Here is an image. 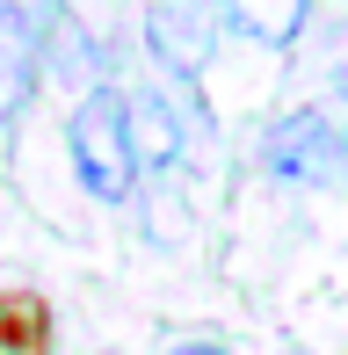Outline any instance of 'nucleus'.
Segmentation results:
<instances>
[{"label":"nucleus","mask_w":348,"mask_h":355,"mask_svg":"<svg viewBox=\"0 0 348 355\" xmlns=\"http://www.w3.org/2000/svg\"><path fill=\"white\" fill-rule=\"evenodd\" d=\"M66 159L73 182L87 189L94 203H131L138 196V153H131V94L116 80H87V94L66 116Z\"/></svg>","instance_id":"f257e3e1"},{"label":"nucleus","mask_w":348,"mask_h":355,"mask_svg":"<svg viewBox=\"0 0 348 355\" xmlns=\"http://www.w3.org/2000/svg\"><path fill=\"white\" fill-rule=\"evenodd\" d=\"M58 348V312L44 290L15 283L0 290V355H51Z\"/></svg>","instance_id":"423d86ee"},{"label":"nucleus","mask_w":348,"mask_h":355,"mask_svg":"<svg viewBox=\"0 0 348 355\" xmlns=\"http://www.w3.org/2000/svg\"><path fill=\"white\" fill-rule=\"evenodd\" d=\"M261 174L276 189H327V182H341L348 174V138L334 131V116L327 109H290V116H276L261 131Z\"/></svg>","instance_id":"f03ea898"},{"label":"nucleus","mask_w":348,"mask_h":355,"mask_svg":"<svg viewBox=\"0 0 348 355\" xmlns=\"http://www.w3.org/2000/svg\"><path fill=\"white\" fill-rule=\"evenodd\" d=\"M174 355H232V348H218V341H182Z\"/></svg>","instance_id":"6e6552de"},{"label":"nucleus","mask_w":348,"mask_h":355,"mask_svg":"<svg viewBox=\"0 0 348 355\" xmlns=\"http://www.w3.org/2000/svg\"><path fill=\"white\" fill-rule=\"evenodd\" d=\"M131 94V153H138V182H167L174 167H182V153H189V123H182V109H174V94L167 87H123Z\"/></svg>","instance_id":"39448f33"},{"label":"nucleus","mask_w":348,"mask_h":355,"mask_svg":"<svg viewBox=\"0 0 348 355\" xmlns=\"http://www.w3.org/2000/svg\"><path fill=\"white\" fill-rule=\"evenodd\" d=\"M44 58H51V29L29 0H0V123L37 94Z\"/></svg>","instance_id":"20e7f679"},{"label":"nucleus","mask_w":348,"mask_h":355,"mask_svg":"<svg viewBox=\"0 0 348 355\" xmlns=\"http://www.w3.org/2000/svg\"><path fill=\"white\" fill-rule=\"evenodd\" d=\"M305 15H312V0H225V22L261 51H290L305 37Z\"/></svg>","instance_id":"0eeeda50"},{"label":"nucleus","mask_w":348,"mask_h":355,"mask_svg":"<svg viewBox=\"0 0 348 355\" xmlns=\"http://www.w3.org/2000/svg\"><path fill=\"white\" fill-rule=\"evenodd\" d=\"M218 29H225V0H153L146 8V51L174 87H189L211 66Z\"/></svg>","instance_id":"7ed1b4c3"}]
</instances>
